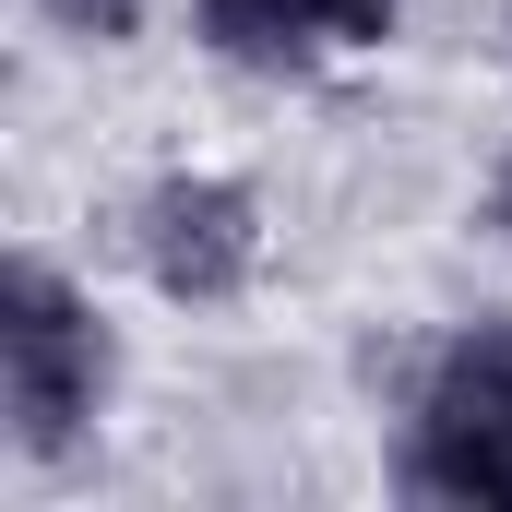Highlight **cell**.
<instances>
[{
	"mask_svg": "<svg viewBox=\"0 0 512 512\" xmlns=\"http://www.w3.org/2000/svg\"><path fill=\"white\" fill-rule=\"evenodd\" d=\"M203 36L239 60V72H310V48H334L310 24V0H203Z\"/></svg>",
	"mask_w": 512,
	"mask_h": 512,
	"instance_id": "277c9868",
	"label": "cell"
},
{
	"mask_svg": "<svg viewBox=\"0 0 512 512\" xmlns=\"http://www.w3.org/2000/svg\"><path fill=\"white\" fill-rule=\"evenodd\" d=\"M429 417H441V429L512 417V322H477V334L441 346V370H429Z\"/></svg>",
	"mask_w": 512,
	"mask_h": 512,
	"instance_id": "5b68a950",
	"label": "cell"
},
{
	"mask_svg": "<svg viewBox=\"0 0 512 512\" xmlns=\"http://www.w3.org/2000/svg\"><path fill=\"white\" fill-rule=\"evenodd\" d=\"M501 227H512V167H501Z\"/></svg>",
	"mask_w": 512,
	"mask_h": 512,
	"instance_id": "ba28073f",
	"label": "cell"
},
{
	"mask_svg": "<svg viewBox=\"0 0 512 512\" xmlns=\"http://www.w3.org/2000/svg\"><path fill=\"white\" fill-rule=\"evenodd\" d=\"M60 24H84V36H131V0H48Z\"/></svg>",
	"mask_w": 512,
	"mask_h": 512,
	"instance_id": "52a82bcc",
	"label": "cell"
},
{
	"mask_svg": "<svg viewBox=\"0 0 512 512\" xmlns=\"http://www.w3.org/2000/svg\"><path fill=\"white\" fill-rule=\"evenodd\" d=\"M417 489H441V501H489L512 512V417H477V429H417Z\"/></svg>",
	"mask_w": 512,
	"mask_h": 512,
	"instance_id": "3957f363",
	"label": "cell"
},
{
	"mask_svg": "<svg viewBox=\"0 0 512 512\" xmlns=\"http://www.w3.org/2000/svg\"><path fill=\"white\" fill-rule=\"evenodd\" d=\"M310 24H322L334 48H382V36H393V0H310Z\"/></svg>",
	"mask_w": 512,
	"mask_h": 512,
	"instance_id": "8992f818",
	"label": "cell"
},
{
	"mask_svg": "<svg viewBox=\"0 0 512 512\" xmlns=\"http://www.w3.org/2000/svg\"><path fill=\"white\" fill-rule=\"evenodd\" d=\"M262 262V215L239 179H167L155 203H143V274L167 286V298H191V310H215V298H239Z\"/></svg>",
	"mask_w": 512,
	"mask_h": 512,
	"instance_id": "7a4b0ae2",
	"label": "cell"
},
{
	"mask_svg": "<svg viewBox=\"0 0 512 512\" xmlns=\"http://www.w3.org/2000/svg\"><path fill=\"white\" fill-rule=\"evenodd\" d=\"M0 393H12V441L24 453H72L96 393H108V334L48 262L0 274Z\"/></svg>",
	"mask_w": 512,
	"mask_h": 512,
	"instance_id": "6da1fadb",
	"label": "cell"
}]
</instances>
